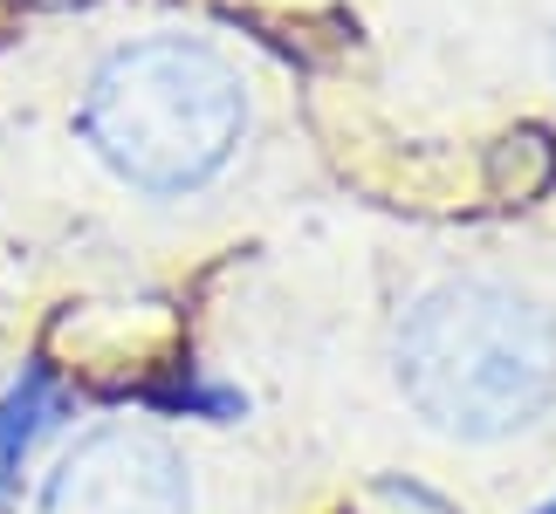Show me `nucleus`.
<instances>
[{
  "label": "nucleus",
  "instance_id": "1",
  "mask_svg": "<svg viewBox=\"0 0 556 514\" xmlns=\"http://www.w3.org/2000/svg\"><path fill=\"white\" fill-rule=\"evenodd\" d=\"M399 384L454 439H508L556 398V323L502 282H446L399 330Z\"/></svg>",
  "mask_w": 556,
  "mask_h": 514
},
{
  "label": "nucleus",
  "instance_id": "2",
  "mask_svg": "<svg viewBox=\"0 0 556 514\" xmlns=\"http://www.w3.org/2000/svg\"><path fill=\"white\" fill-rule=\"evenodd\" d=\"M83 131L111 171L144 192H186L213 179L248 131L241 76L200 41H138L97 69Z\"/></svg>",
  "mask_w": 556,
  "mask_h": 514
},
{
  "label": "nucleus",
  "instance_id": "3",
  "mask_svg": "<svg viewBox=\"0 0 556 514\" xmlns=\"http://www.w3.org/2000/svg\"><path fill=\"white\" fill-rule=\"evenodd\" d=\"M186 460L144 425H103L41 487V514H186Z\"/></svg>",
  "mask_w": 556,
  "mask_h": 514
},
{
  "label": "nucleus",
  "instance_id": "4",
  "mask_svg": "<svg viewBox=\"0 0 556 514\" xmlns=\"http://www.w3.org/2000/svg\"><path fill=\"white\" fill-rule=\"evenodd\" d=\"M49 412H55V384H49V371H28L8 398H0V494L14 487L21 460H28V446L41 439Z\"/></svg>",
  "mask_w": 556,
  "mask_h": 514
}]
</instances>
